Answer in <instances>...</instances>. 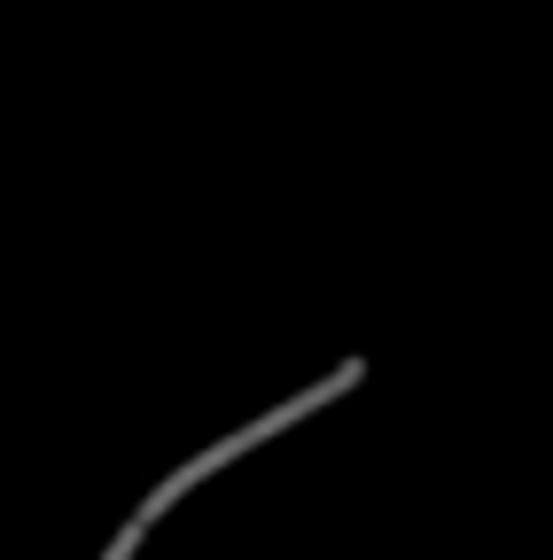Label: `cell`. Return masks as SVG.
<instances>
[{"label":"cell","mask_w":553,"mask_h":560,"mask_svg":"<svg viewBox=\"0 0 553 560\" xmlns=\"http://www.w3.org/2000/svg\"><path fill=\"white\" fill-rule=\"evenodd\" d=\"M359 382H367V359H343V366H327L320 382H304V389H289L281 405H265L257 420H242V429H227L219 444H203L195 459H180V467H172V475H164V482L149 490V499H141V506H133V522H141V529H157V522H164V514H172V506L187 499V490H203V482H211V475H227V467H234V459H250L257 444H273V436H289V429H297V420H312V412H327L335 397H352Z\"/></svg>","instance_id":"obj_1"},{"label":"cell","mask_w":553,"mask_h":560,"mask_svg":"<svg viewBox=\"0 0 553 560\" xmlns=\"http://www.w3.org/2000/svg\"><path fill=\"white\" fill-rule=\"evenodd\" d=\"M141 537H149L141 522H125V529H117V537L102 545V560H133V552H141Z\"/></svg>","instance_id":"obj_2"}]
</instances>
